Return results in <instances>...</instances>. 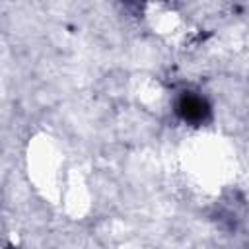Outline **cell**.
Masks as SVG:
<instances>
[{"instance_id": "6da1fadb", "label": "cell", "mask_w": 249, "mask_h": 249, "mask_svg": "<svg viewBox=\"0 0 249 249\" xmlns=\"http://www.w3.org/2000/svg\"><path fill=\"white\" fill-rule=\"evenodd\" d=\"M177 113L183 121L198 124V123H204L208 119L210 109H208V103L202 97L193 95V93H183L177 101Z\"/></svg>"}]
</instances>
